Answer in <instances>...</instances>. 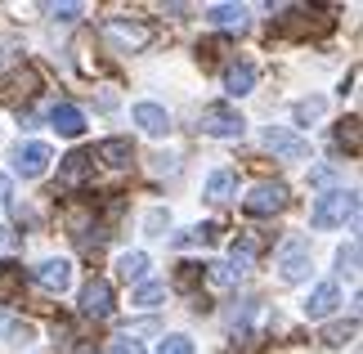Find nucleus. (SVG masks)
Instances as JSON below:
<instances>
[{"label": "nucleus", "instance_id": "obj_1", "mask_svg": "<svg viewBox=\"0 0 363 354\" xmlns=\"http://www.w3.org/2000/svg\"><path fill=\"white\" fill-rule=\"evenodd\" d=\"M354 211H359L354 193H345V189L341 193H323L314 202V211H310V224H314V229H337V224H345Z\"/></svg>", "mask_w": 363, "mask_h": 354}, {"label": "nucleus", "instance_id": "obj_2", "mask_svg": "<svg viewBox=\"0 0 363 354\" xmlns=\"http://www.w3.org/2000/svg\"><path fill=\"white\" fill-rule=\"evenodd\" d=\"M242 131H247V121H242V112H238V108H229V104H211V108H202V135L238 139Z\"/></svg>", "mask_w": 363, "mask_h": 354}, {"label": "nucleus", "instance_id": "obj_3", "mask_svg": "<svg viewBox=\"0 0 363 354\" xmlns=\"http://www.w3.org/2000/svg\"><path fill=\"white\" fill-rule=\"evenodd\" d=\"M278 269H283V282H301L310 274V243L301 233H291L283 247H278Z\"/></svg>", "mask_w": 363, "mask_h": 354}, {"label": "nucleus", "instance_id": "obj_4", "mask_svg": "<svg viewBox=\"0 0 363 354\" xmlns=\"http://www.w3.org/2000/svg\"><path fill=\"white\" fill-rule=\"evenodd\" d=\"M287 206V184H269V179H264V184H256V189H251L247 197H242V211H247V216H274V211H283Z\"/></svg>", "mask_w": 363, "mask_h": 354}, {"label": "nucleus", "instance_id": "obj_5", "mask_svg": "<svg viewBox=\"0 0 363 354\" xmlns=\"http://www.w3.org/2000/svg\"><path fill=\"white\" fill-rule=\"evenodd\" d=\"M278 32L283 36H323V32H332V18L323 9H287V18L278 23Z\"/></svg>", "mask_w": 363, "mask_h": 354}, {"label": "nucleus", "instance_id": "obj_6", "mask_svg": "<svg viewBox=\"0 0 363 354\" xmlns=\"http://www.w3.org/2000/svg\"><path fill=\"white\" fill-rule=\"evenodd\" d=\"M264 148L278 153V157H287V162L310 157V139H301L296 131H283V126H269V131H264Z\"/></svg>", "mask_w": 363, "mask_h": 354}, {"label": "nucleus", "instance_id": "obj_7", "mask_svg": "<svg viewBox=\"0 0 363 354\" xmlns=\"http://www.w3.org/2000/svg\"><path fill=\"white\" fill-rule=\"evenodd\" d=\"M81 314L86 319H108L113 314V282L108 278H90L81 287Z\"/></svg>", "mask_w": 363, "mask_h": 354}, {"label": "nucleus", "instance_id": "obj_8", "mask_svg": "<svg viewBox=\"0 0 363 354\" xmlns=\"http://www.w3.org/2000/svg\"><path fill=\"white\" fill-rule=\"evenodd\" d=\"M104 36H108V40H117L121 50H144L148 40H152V27L130 23V18H108V23H104Z\"/></svg>", "mask_w": 363, "mask_h": 354}, {"label": "nucleus", "instance_id": "obj_9", "mask_svg": "<svg viewBox=\"0 0 363 354\" xmlns=\"http://www.w3.org/2000/svg\"><path fill=\"white\" fill-rule=\"evenodd\" d=\"M45 166H50V148L45 144H18L13 148V171H18L23 179H36V175H45Z\"/></svg>", "mask_w": 363, "mask_h": 354}, {"label": "nucleus", "instance_id": "obj_10", "mask_svg": "<svg viewBox=\"0 0 363 354\" xmlns=\"http://www.w3.org/2000/svg\"><path fill=\"white\" fill-rule=\"evenodd\" d=\"M90 166H94V157H90L86 148L67 153L63 166H59V189H81V184H86V175H90Z\"/></svg>", "mask_w": 363, "mask_h": 354}, {"label": "nucleus", "instance_id": "obj_11", "mask_svg": "<svg viewBox=\"0 0 363 354\" xmlns=\"http://www.w3.org/2000/svg\"><path fill=\"white\" fill-rule=\"evenodd\" d=\"M260 251H264L260 233H238V243H233V251H229V269H233V274H247V269L256 265Z\"/></svg>", "mask_w": 363, "mask_h": 354}, {"label": "nucleus", "instance_id": "obj_12", "mask_svg": "<svg viewBox=\"0 0 363 354\" xmlns=\"http://www.w3.org/2000/svg\"><path fill=\"white\" fill-rule=\"evenodd\" d=\"M36 282H40V287H45V292H67V287H72V265H67V260H45V265H36Z\"/></svg>", "mask_w": 363, "mask_h": 354}, {"label": "nucleus", "instance_id": "obj_13", "mask_svg": "<svg viewBox=\"0 0 363 354\" xmlns=\"http://www.w3.org/2000/svg\"><path fill=\"white\" fill-rule=\"evenodd\" d=\"M90 157H99L104 166H113V171H121V166H130V162H135V144H130V139H104V144L94 148Z\"/></svg>", "mask_w": 363, "mask_h": 354}, {"label": "nucleus", "instance_id": "obj_14", "mask_svg": "<svg viewBox=\"0 0 363 354\" xmlns=\"http://www.w3.org/2000/svg\"><path fill=\"white\" fill-rule=\"evenodd\" d=\"M337 305H341L337 282H318V287L310 292V301H305V314H310V319H328Z\"/></svg>", "mask_w": 363, "mask_h": 354}, {"label": "nucleus", "instance_id": "obj_15", "mask_svg": "<svg viewBox=\"0 0 363 354\" xmlns=\"http://www.w3.org/2000/svg\"><path fill=\"white\" fill-rule=\"evenodd\" d=\"M135 126H144V135L162 139L166 131H171V117H166V108H157V104H139L135 108Z\"/></svg>", "mask_w": 363, "mask_h": 354}, {"label": "nucleus", "instance_id": "obj_16", "mask_svg": "<svg viewBox=\"0 0 363 354\" xmlns=\"http://www.w3.org/2000/svg\"><path fill=\"white\" fill-rule=\"evenodd\" d=\"M50 126L59 135H67V139H77L81 131H86V117H81V108H72V104H59L50 112Z\"/></svg>", "mask_w": 363, "mask_h": 354}, {"label": "nucleus", "instance_id": "obj_17", "mask_svg": "<svg viewBox=\"0 0 363 354\" xmlns=\"http://www.w3.org/2000/svg\"><path fill=\"white\" fill-rule=\"evenodd\" d=\"M225 90H229L233 99H238V94H251V90H256V67H251V63H233L229 72H225Z\"/></svg>", "mask_w": 363, "mask_h": 354}, {"label": "nucleus", "instance_id": "obj_18", "mask_svg": "<svg viewBox=\"0 0 363 354\" xmlns=\"http://www.w3.org/2000/svg\"><path fill=\"white\" fill-rule=\"evenodd\" d=\"M233 184H238V179H233V171L220 166V171L206 179V202H229V197H233Z\"/></svg>", "mask_w": 363, "mask_h": 354}, {"label": "nucleus", "instance_id": "obj_19", "mask_svg": "<svg viewBox=\"0 0 363 354\" xmlns=\"http://www.w3.org/2000/svg\"><path fill=\"white\" fill-rule=\"evenodd\" d=\"M117 274H121L125 282H144V274H148V256H144V251H125V256L117 260Z\"/></svg>", "mask_w": 363, "mask_h": 354}, {"label": "nucleus", "instance_id": "obj_20", "mask_svg": "<svg viewBox=\"0 0 363 354\" xmlns=\"http://www.w3.org/2000/svg\"><path fill=\"white\" fill-rule=\"evenodd\" d=\"M206 18H211L216 27H247V9L242 5H211Z\"/></svg>", "mask_w": 363, "mask_h": 354}, {"label": "nucleus", "instance_id": "obj_21", "mask_svg": "<svg viewBox=\"0 0 363 354\" xmlns=\"http://www.w3.org/2000/svg\"><path fill=\"white\" fill-rule=\"evenodd\" d=\"M0 336H9V341L23 345V341H32V328H27V323H18L9 309H0Z\"/></svg>", "mask_w": 363, "mask_h": 354}, {"label": "nucleus", "instance_id": "obj_22", "mask_svg": "<svg viewBox=\"0 0 363 354\" xmlns=\"http://www.w3.org/2000/svg\"><path fill=\"white\" fill-rule=\"evenodd\" d=\"M337 144L350 153V157H359V117H345V121L337 126Z\"/></svg>", "mask_w": 363, "mask_h": 354}, {"label": "nucleus", "instance_id": "obj_23", "mask_svg": "<svg viewBox=\"0 0 363 354\" xmlns=\"http://www.w3.org/2000/svg\"><path fill=\"white\" fill-rule=\"evenodd\" d=\"M220 238V224H198V229H189V233H175V247H189V243H216Z\"/></svg>", "mask_w": 363, "mask_h": 354}, {"label": "nucleus", "instance_id": "obj_24", "mask_svg": "<svg viewBox=\"0 0 363 354\" xmlns=\"http://www.w3.org/2000/svg\"><path fill=\"white\" fill-rule=\"evenodd\" d=\"M18 287H23V269L9 265V260H0V296H13Z\"/></svg>", "mask_w": 363, "mask_h": 354}, {"label": "nucleus", "instance_id": "obj_25", "mask_svg": "<svg viewBox=\"0 0 363 354\" xmlns=\"http://www.w3.org/2000/svg\"><path fill=\"white\" fill-rule=\"evenodd\" d=\"M166 296V282H139V292H135V305L139 309H152Z\"/></svg>", "mask_w": 363, "mask_h": 354}, {"label": "nucleus", "instance_id": "obj_26", "mask_svg": "<svg viewBox=\"0 0 363 354\" xmlns=\"http://www.w3.org/2000/svg\"><path fill=\"white\" fill-rule=\"evenodd\" d=\"M323 112H328V99H301V104H296V121L310 126V121L323 117Z\"/></svg>", "mask_w": 363, "mask_h": 354}, {"label": "nucleus", "instance_id": "obj_27", "mask_svg": "<svg viewBox=\"0 0 363 354\" xmlns=\"http://www.w3.org/2000/svg\"><path fill=\"white\" fill-rule=\"evenodd\" d=\"M337 265H341V274H359V243H350V247H341L337 251Z\"/></svg>", "mask_w": 363, "mask_h": 354}, {"label": "nucleus", "instance_id": "obj_28", "mask_svg": "<svg viewBox=\"0 0 363 354\" xmlns=\"http://www.w3.org/2000/svg\"><path fill=\"white\" fill-rule=\"evenodd\" d=\"M157 354H193V341L184 332H175V336H166V341L157 345Z\"/></svg>", "mask_w": 363, "mask_h": 354}, {"label": "nucleus", "instance_id": "obj_29", "mask_svg": "<svg viewBox=\"0 0 363 354\" xmlns=\"http://www.w3.org/2000/svg\"><path fill=\"white\" fill-rule=\"evenodd\" d=\"M345 336H354V323H332V328L323 332L328 345H345Z\"/></svg>", "mask_w": 363, "mask_h": 354}, {"label": "nucleus", "instance_id": "obj_30", "mask_svg": "<svg viewBox=\"0 0 363 354\" xmlns=\"http://www.w3.org/2000/svg\"><path fill=\"white\" fill-rule=\"evenodd\" d=\"M256 350H260V336H256V332H242L238 341H233L229 354H256Z\"/></svg>", "mask_w": 363, "mask_h": 354}, {"label": "nucleus", "instance_id": "obj_31", "mask_svg": "<svg viewBox=\"0 0 363 354\" xmlns=\"http://www.w3.org/2000/svg\"><path fill=\"white\" fill-rule=\"evenodd\" d=\"M198 278H202V265H179V274H175V287H193Z\"/></svg>", "mask_w": 363, "mask_h": 354}, {"label": "nucleus", "instance_id": "obj_32", "mask_svg": "<svg viewBox=\"0 0 363 354\" xmlns=\"http://www.w3.org/2000/svg\"><path fill=\"white\" fill-rule=\"evenodd\" d=\"M206 274H211V282H220V287H229V282H238V274H233L229 265H206Z\"/></svg>", "mask_w": 363, "mask_h": 354}, {"label": "nucleus", "instance_id": "obj_33", "mask_svg": "<svg viewBox=\"0 0 363 354\" xmlns=\"http://www.w3.org/2000/svg\"><path fill=\"white\" fill-rule=\"evenodd\" d=\"M113 354H144V345H139L135 336L125 332V336H117V341H113Z\"/></svg>", "mask_w": 363, "mask_h": 354}, {"label": "nucleus", "instance_id": "obj_34", "mask_svg": "<svg viewBox=\"0 0 363 354\" xmlns=\"http://www.w3.org/2000/svg\"><path fill=\"white\" fill-rule=\"evenodd\" d=\"M45 13H54L59 23H72L77 13H81V5H45Z\"/></svg>", "mask_w": 363, "mask_h": 354}, {"label": "nucleus", "instance_id": "obj_35", "mask_svg": "<svg viewBox=\"0 0 363 354\" xmlns=\"http://www.w3.org/2000/svg\"><path fill=\"white\" fill-rule=\"evenodd\" d=\"M144 229H148V233H162V229H166V211H152V216L144 220Z\"/></svg>", "mask_w": 363, "mask_h": 354}, {"label": "nucleus", "instance_id": "obj_36", "mask_svg": "<svg viewBox=\"0 0 363 354\" xmlns=\"http://www.w3.org/2000/svg\"><path fill=\"white\" fill-rule=\"evenodd\" d=\"M13 247H18V238H13L5 224H0V251H13Z\"/></svg>", "mask_w": 363, "mask_h": 354}, {"label": "nucleus", "instance_id": "obj_37", "mask_svg": "<svg viewBox=\"0 0 363 354\" xmlns=\"http://www.w3.org/2000/svg\"><path fill=\"white\" fill-rule=\"evenodd\" d=\"M67 354H99V345H94V341H77Z\"/></svg>", "mask_w": 363, "mask_h": 354}, {"label": "nucleus", "instance_id": "obj_38", "mask_svg": "<svg viewBox=\"0 0 363 354\" xmlns=\"http://www.w3.org/2000/svg\"><path fill=\"white\" fill-rule=\"evenodd\" d=\"M9 202V175H0V206Z\"/></svg>", "mask_w": 363, "mask_h": 354}]
</instances>
